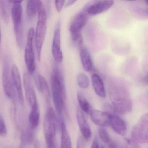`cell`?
<instances>
[{"label": "cell", "mask_w": 148, "mask_h": 148, "mask_svg": "<svg viewBox=\"0 0 148 148\" xmlns=\"http://www.w3.org/2000/svg\"><path fill=\"white\" fill-rule=\"evenodd\" d=\"M34 27H31L27 34V42L25 53V60L28 72L33 74L36 70L34 40Z\"/></svg>", "instance_id": "8"}, {"label": "cell", "mask_w": 148, "mask_h": 148, "mask_svg": "<svg viewBox=\"0 0 148 148\" xmlns=\"http://www.w3.org/2000/svg\"><path fill=\"white\" fill-rule=\"evenodd\" d=\"M131 136L134 141L139 144L147 143L148 141V115L144 114L134 125Z\"/></svg>", "instance_id": "7"}, {"label": "cell", "mask_w": 148, "mask_h": 148, "mask_svg": "<svg viewBox=\"0 0 148 148\" xmlns=\"http://www.w3.org/2000/svg\"><path fill=\"white\" fill-rule=\"evenodd\" d=\"M121 148H140L138 143H136L133 139L126 138Z\"/></svg>", "instance_id": "28"}, {"label": "cell", "mask_w": 148, "mask_h": 148, "mask_svg": "<svg viewBox=\"0 0 148 148\" xmlns=\"http://www.w3.org/2000/svg\"><path fill=\"white\" fill-rule=\"evenodd\" d=\"M38 1L31 0L27 1L26 8V13L27 17L33 18L36 16L38 12Z\"/></svg>", "instance_id": "23"}, {"label": "cell", "mask_w": 148, "mask_h": 148, "mask_svg": "<svg viewBox=\"0 0 148 148\" xmlns=\"http://www.w3.org/2000/svg\"><path fill=\"white\" fill-rule=\"evenodd\" d=\"M65 2V1H55V6L58 12H60Z\"/></svg>", "instance_id": "31"}, {"label": "cell", "mask_w": 148, "mask_h": 148, "mask_svg": "<svg viewBox=\"0 0 148 148\" xmlns=\"http://www.w3.org/2000/svg\"><path fill=\"white\" fill-rule=\"evenodd\" d=\"M1 41V29H0V43Z\"/></svg>", "instance_id": "37"}, {"label": "cell", "mask_w": 148, "mask_h": 148, "mask_svg": "<svg viewBox=\"0 0 148 148\" xmlns=\"http://www.w3.org/2000/svg\"><path fill=\"white\" fill-rule=\"evenodd\" d=\"M57 116L52 107L47 110L44 123V133L47 148H56Z\"/></svg>", "instance_id": "4"}, {"label": "cell", "mask_w": 148, "mask_h": 148, "mask_svg": "<svg viewBox=\"0 0 148 148\" xmlns=\"http://www.w3.org/2000/svg\"><path fill=\"white\" fill-rule=\"evenodd\" d=\"M80 47V59L83 68L86 71H91L93 68L91 55L87 48L82 45Z\"/></svg>", "instance_id": "17"}, {"label": "cell", "mask_w": 148, "mask_h": 148, "mask_svg": "<svg viewBox=\"0 0 148 148\" xmlns=\"http://www.w3.org/2000/svg\"><path fill=\"white\" fill-rule=\"evenodd\" d=\"M38 19L37 27L34 33L35 46L39 60L41 59V51L45 41L47 30L46 12L42 1H38Z\"/></svg>", "instance_id": "3"}, {"label": "cell", "mask_w": 148, "mask_h": 148, "mask_svg": "<svg viewBox=\"0 0 148 148\" xmlns=\"http://www.w3.org/2000/svg\"><path fill=\"white\" fill-rule=\"evenodd\" d=\"M7 134V129L5 120L2 116L0 115V136L5 137Z\"/></svg>", "instance_id": "29"}, {"label": "cell", "mask_w": 148, "mask_h": 148, "mask_svg": "<svg viewBox=\"0 0 148 148\" xmlns=\"http://www.w3.org/2000/svg\"><path fill=\"white\" fill-rule=\"evenodd\" d=\"M99 148H105V147L103 145H99Z\"/></svg>", "instance_id": "36"}, {"label": "cell", "mask_w": 148, "mask_h": 148, "mask_svg": "<svg viewBox=\"0 0 148 148\" xmlns=\"http://www.w3.org/2000/svg\"><path fill=\"white\" fill-rule=\"evenodd\" d=\"M113 5L112 1H96L88 4L83 11L88 16H94L109 10Z\"/></svg>", "instance_id": "11"}, {"label": "cell", "mask_w": 148, "mask_h": 148, "mask_svg": "<svg viewBox=\"0 0 148 148\" xmlns=\"http://www.w3.org/2000/svg\"><path fill=\"white\" fill-rule=\"evenodd\" d=\"M98 134L100 139L104 143L108 144L112 139L104 127H100L98 129Z\"/></svg>", "instance_id": "26"}, {"label": "cell", "mask_w": 148, "mask_h": 148, "mask_svg": "<svg viewBox=\"0 0 148 148\" xmlns=\"http://www.w3.org/2000/svg\"><path fill=\"white\" fill-rule=\"evenodd\" d=\"M33 133L30 130H26L22 132L21 136V141L25 144L30 143L33 139Z\"/></svg>", "instance_id": "27"}, {"label": "cell", "mask_w": 148, "mask_h": 148, "mask_svg": "<svg viewBox=\"0 0 148 148\" xmlns=\"http://www.w3.org/2000/svg\"><path fill=\"white\" fill-rule=\"evenodd\" d=\"M40 121V113L38 107L32 108L29 116V123L32 129H35L38 125Z\"/></svg>", "instance_id": "22"}, {"label": "cell", "mask_w": 148, "mask_h": 148, "mask_svg": "<svg viewBox=\"0 0 148 148\" xmlns=\"http://www.w3.org/2000/svg\"><path fill=\"white\" fill-rule=\"evenodd\" d=\"M94 124L100 127H106L110 125V113L108 111L93 110L90 115Z\"/></svg>", "instance_id": "16"}, {"label": "cell", "mask_w": 148, "mask_h": 148, "mask_svg": "<svg viewBox=\"0 0 148 148\" xmlns=\"http://www.w3.org/2000/svg\"><path fill=\"white\" fill-rule=\"evenodd\" d=\"M77 148H84V143L83 138L81 137H80L78 140Z\"/></svg>", "instance_id": "34"}, {"label": "cell", "mask_w": 148, "mask_h": 148, "mask_svg": "<svg viewBox=\"0 0 148 148\" xmlns=\"http://www.w3.org/2000/svg\"><path fill=\"white\" fill-rule=\"evenodd\" d=\"M107 145L108 148H121L122 147V145L115 140H112Z\"/></svg>", "instance_id": "32"}, {"label": "cell", "mask_w": 148, "mask_h": 148, "mask_svg": "<svg viewBox=\"0 0 148 148\" xmlns=\"http://www.w3.org/2000/svg\"><path fill=\"white\" fill-rule=\"evenodd\" d=\"M110 113V125L117 134L124 136L127 132V126L125 121L113 111L108 110Z\"/></svg>", "instance_id": "12"}, {"label": "cell", "mask_w": 148, "mask_h": 148, "mask_svg": "<svg viewBox=\"0 0 148 148\" xmlns=\"http://www.w3.org/2000/svg\"><path fill=\"white\" fill-rule=\"evenodd\" d=\"M108 91L113 110L116 112L124 115L131 111L132 100L128 89L123 83L112 82L109 86Z\"/></svg>", "instance_id": "1"}, {"label": "cell", "mask_w": 148, "mask_h": 148, "mask_svg": "<svg viewBox=\"0 0 148 148\" xmlns=\"http://www.w3.org/2000/svg\"><path fill=\"white\" fill-rule=\"evenodd\" d=\"M92 86L96 94L102 97L106 96L105 87L103 79L97 73H93L91 77Z\"/></svg>", "instance_id": "18"}, {"label": "cell", "mask_w": 148, "mask_h": 148, "mask_svg": "<svg viewBox=\"0 0 148 148\" xmlns=\"http://www.w3.org/2000/svg\"><path fill=\"white\" fill-rule=\"evenodd\" d=\"M23 82L25 88V97L31 109L38 107V100L34 86L29 74L25 73L23 76Z\"/></svg>", "instance_id": "10"}, {"label": "cell", "mask_w": 148, "mask_h": 148, "mask_svg": "<svg viewBox=\"0 0 148 148\" xmlns=\"http://www.w3.org/2000/svg\"><path fill=\"white\" fill-rule=\"evenodd\" d=\"M61 148H71L72 143L66 125L64 122L61 124Z\"/></svg>", "instance_id": "20"}, {"label": "cell", "mask_w": 148, "mask_h": 148, "mask_svg": "<svg viewBox=\"0 0 148 148\" xmlns=\"http://www.w3.org/2000/svg\"><path fill=\"white\" fill-rule=\"evenodd\" d=\"M8 1L0 0V14L3 20L7 23L9 20Z\"/></svg>", "instance_id": "24"}, {"label": "cell", "mask_w": 148, "mask_h": 148, "mask_svg": "<svg viewBox=\"0 0 148 148\" xmlns=\"http://www.w3.org/2000/svg\"><path fill=\"white\" fill-rule=\"evenodd\" d=\"M2 85L6 96L10 99L14 100L16 98V92L12 78V73L10 71L9 65L7 60H5L3 66Z\"/></svg>", "instance_id": "9"}, {"label": "cell", "mask_w": 148, "mask_h": 148, "mask_svg": "<svg viewBox=\"0 0 148 148\" xmlns=\"http://www.w3.org/2000/svg\"><path fill=\"white\" fill-rule=\"evenodd\" d=\"M77 83L79 86L82 89H86L89 87L90 81L87 76L83 73H79L77 77Z\"/></svg>", "instance_id": "25"}, {"label": "cell", "mask_w": 148, "mask_h": 148, "mask_svg": "<svg viewBox=\"0 0 148 148\" xmlns=\"http://www.w3.org/2000/svg\"><path fill=\"white\" fill-rule=\"evenodd\" d=\"M12 78L14 85L15 91L17 92L18 97L19 101L21 106H24L25 103V98L22 91L21 79V77L19 70L17 65L14 64L12 67Z\"/></svg>", "instance_id": "14"}, {"label": "cell", "mask_w": 148, "mask_h": 148, "mask_svg": "<svg viewBox=\"0 0 148 148\" xmlns=\"http://www.w3.org/2000/svg\"><path fill=\"white\" fill-rule=\"evenodd\" d=\"M53 100L56 112L62 116L65 106L66 93L64 76L59 68L54 67L51 77Z\"/></svg>", "instance_id": "2"}, {"label": "cell", "mask_w": 148, "mask_h": 148, "mask_svg": "<svg viewBox=\"0 0 148 148\" xmlns=\"http://www.w3.org/2000/svg\"><path fill=\"white\" fill-rule=\"evenodd\" d=\"M38 90L40 92H42L45 97L47 103H50V95L49 86L46 80L43 76L39 75L38 76Z\"/></svg>", "instance_id": "19"}, {"label": "cell", "mask_w": 148, "mask_h": 148, "mask_svg": "<svg viewBox=\"0 0 148 148\" xmlns=\"http://www.w3.org/2000/svg\"><path fill=\"white\" fill-rule=\"evenodd\" d=\"M99 143L98 139L97 138H94L93 141H92V144L91 147V148H99Z\"/></svg>", "instance_id": "33"}, {"label": "cell", "mask_w": 148, "mask_h": 148, "mask_svg": "<svg viewBox=\"0 0 148 148\" xmlns=\"http://www.w3.org/2000/svg\"><path fill=\"white\" fill-rule=\"evenodd\" d=\"M134 12L136 13V15L141 18H147L148 17V12L147 10H145L141 8L136 7L134 8Z\"/></svg>", "instance_id": "30"}, {"label": "cell", "mask_w": 148, "mask_h": 148, "mask_svg": "<svg viewBox=\"0 0 148 148\" xmlns=\"http://www.w3.org/2000/svg\"><path fill=\"white\" fill-rule=\"evenodd\" d=\"M52 52L55 61L58 64L62 63L63 60V54L61 47V34L59 27L54 32L53 40Z\"/></svg>", "instance_id": "13"}, {"label": "cell", "mask_w": 148, "mask_h": 148, "mask_svg": "<svg viewBox=\"0 0 148 148\" xmlns=\"http://www.w3.org/2000/svg\"><path fill=\"white\" fill-rule=\"evenodd\" d=\"M77 118L83 138L85 140L89 141L91 138V130L84 115L82 111L79 108L77 109Z\"/></svg>", "instance_id": "15"}, {"label": "cell", "mask_w": 148, "mask_h": 148, "mask_svg": "<svg viewBox=\"0 0 148 148\" xmlns=\"http://www.w3.org/2000/svg\"><path fill=\"white\" fill-rule=\"evenodd\" d=\"M9 2L13 4L12 9V17L14 32L18 45L22 48L23 45V30L22 26V1H12Z\"/></svg>", "instance_id": "5"}, {"label": "cell", "mask_w": 148, "mask_h": 148, "mask_svg": "<svg viewBox=\"0 0 148 148\" xmlns=\"http://www.w3.org/2000/svg\"><path fill=\"white\" fill-rule=\"evenodd\" d=\"M76 2V1H72V0H71V1H66V3L65 2V6L66 7H68L71 6L74 4Z\"/></svg>", "instance_id": "35"}, {"label": "cell", "mask_w": 148, "mask_h": 148, "mask_svg": "<svg viewBox=\"0 0 148 148\" xmlns=\"http://www.w3.org/2000/svg\"><path fill=\"white\" fill-rule=\"evenodd\" d=\"M78 102L81 110L86 114L90 115L93 110L92 107L82 92H79L77 95Z\"/></svg>", "instance_id": "21"}, {"label": "cell", "mask_w": 148, "mask_h": 148, "mask_svg": "<svg viewBox=\"0 0 148 148\" xmlns=\"http://www.w3.org/2000/svg\"><path fill=\"white\" fill-rule=\"evenodd\" d=\"M88 18V15L83 11L75 16L70 25V32L72 39L77 42L80 47L82 45L81 31L86 24Z\"/></svg>", "instance_id": "6"}]
</instances>
